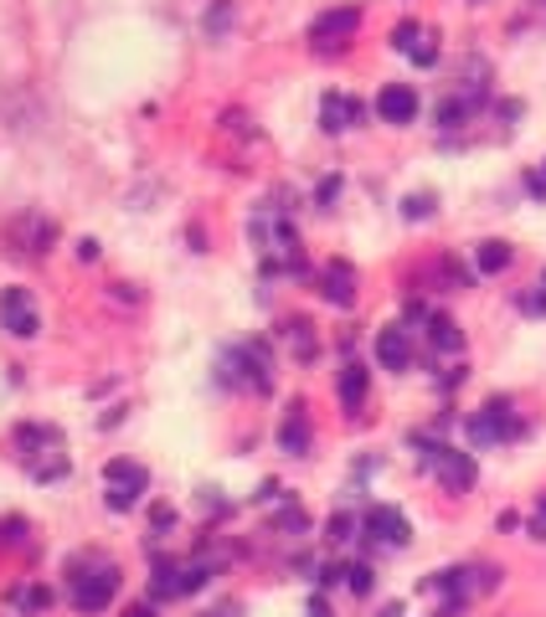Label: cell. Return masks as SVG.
<instances>
[{"mask_svg":"<svg viewBox=\"0 0 546 617\" xmlns=\"http://www.w3.org/2000/svg\"><path fill=\"white\" fill-rule=\"evenodd\" d=\"M120 592V567L103 561V556H78L68 571V597L78 613H103Z\"/></svg>","mask_w":546,"mask_h":617,"instance_id":"6da1fadb","label":"cell"},{"mask_svg":"<svg viewBox=\"0 0 546 617\" xmlns=\"http://www.w3.org/2000/svg\"><path fill=\"white\" fill-rule=\"evenodd\" d=\"M269 351L263 345H238V351L223 355V381L227 386H248V391H269L273 376H269Z\"/></svg>","mask_w":546,"mask_h":617,"instance_id":"7a4b0ae2","label":"cell"},{"mask_svg":"<svg viewBox=\"0 0 546 617\" xmlns=\"http://www.w3.org/2000/svg\"><path fill=\"white\" fill-rule=\"evenodd\" d=\"M418 448H423V464L439 473V484L454 489V494H464V489L475 484V458L459 448H444V443H423L418 437Z\"/></svg>","mask_w":546,"mask_h":617,"instance_id":"3957f363","label":"cell"},{"mask_svg":"<svg viewBox=\"0 0 546 617\" xmlns=\"http://www.w3.org/2000/svg\"><path fill=\"white\" fill-rule=\"evenodd\" d=\"M145 489H150V473L139 464H129V458H114V464L103 468V500L114 504V510H129Z\"/></svg>","mask_w":546,"mask_h":617,"instance_id":"277c9868","label":"cell"},{"mask_svg":"<svg viewBox=\"0 0 546 617\" xmlns=\"http://www.w3.org/2000/svg\"><path fill=\"white\" fill-rule=\"evenodd\" d=\"M521 433V422H515V412H511V401H485L475 418H469V437L475 443H505V437H515Z\"/></svg>","mask_w":546,"mask_h":617,"instance_id":"5b68a950","label":"cell"},{"mask_svg":"<svg viewBox=\"0 0 546 617\" xmlns=\"http://www.w3.org/2000/svg\"><path fill=\"white\" fill-rule=\"evenodd\" d=\"M356 26H361L356 5H335V11L315 16V26H309V42H315L320 52H335V47H345V42L356 36Z\"/></svg>","mask_w":546,"mask_h":617,"instance_id":"8992f818","label":"cell"},{"mask_svg":"<svg viewBox=\"0 0 546 617\" xmlns=\"http://www.w3.org/2000/svg\"><path fill=\"white\" fill-rule=\"evenodd\" d=\"M0 324H5V334H16V340H32V334L42 330L36 299L26 288H5V294H0Z\"/></svg>","mask_w":546,"mask_h":617,"instance_id":"52a82bcc","label":"cell"},{"mask_svg":"<svg viewBox=\"0 0 546 617\" xmlns=\"http://www.w3.org/2000/svg\"><path fill=\"white\" fill-rule=\"evenodd\" d=\"M366 535H372L376 546H393V551H402V546L412 540L408 519L397 515L393 504H376V510H366Z\"/></svg>","mask_w":546,"mask_h":617,"instance_id":"ba28073f","label":"cell"},{"mask_svg":"<svg viewBox=\"0 0 546 617\" xmlns=\"http://www.w3.org/2000/svg\"><path fill=\"white\" fill-rule=\"evenodd\" d=\"M376 114H382V124H412L418 118V93L408 83H387L376 93Z\"/></svg>","mask_w":546,"mask_h":617,"instance_id":"9c48e42d","label":"cell"},{"mask_svg":"<svg viewBox=\"0 0 546 617\" xmlns=\"http://www.w3.org/2000/svg\"><path fill=\"white\" fill-rule=\"evenodd\" d=\"M361 108L351 93H325V103H320V124H325V134H341V129H356L361 124Z\"/></svg>","mask_w":546,"mask_h":617,"instance_id":"30bf717a","label":"cell"},{"mask_svg":"<svg viewBox=\"0 0 546 617\" xmlns=\"http://www.w3.org/2000/svg\"><path fill=\"white\" fill-rule=\"evenodd\" d=\"M376 361L387 370H408L412 366V340L402 324H387V330L376 334Z\"/></svg>","mask_w":546,"mask_h":617,"instance_id":"8fae6325","label":"cell"},{"mask_svg":"<svg viewBox=\"0 0 546 617\" xmlns=\"http://www.w3.org/2000/svg\"><path fill=\"white\" fill-rule=\"evenodd\" d=\"M278 448L289 453V458H305L309 453V407L305 401H294L289 418H284V427H278Z\"/></svg>","mask_w":546,"mask_h":617,"instance_id":"7c38bea8","label":"cell"},{"mask_svg":"<svg viewBox=\"0 0 546 617\" xmlns=\"http://www.w3.org/2000/svg\"><path fill=\"white\" fill-rule=\"evenodd\" d=\"M320 294L330 304H356V267L351 263H325V273H320Z\"/></svg>","mask_w":546,"mask_h":617,"instance_id":"4fadbf2b","label":"cell"},{"mask_svg":"<svg viewBox=\"0 0 546 617\" xmlns=\"http://www.w3.org/2000/svg\"><path fill=\"white\" fill-rule=\"evenodd\" d=\"M475 108H479V93H454V99L439 103V124H444V129H459V124H469Z\"/></svg>","mask_w":546,"mask_h":617,"instance_id":"5bb4252c","label":"cell"},{"mask_svg":"<svg viewBox=\"0 0 546 617\" xmlns=\"http://www.w3.org/2000/svg\"><path fill=\"white\" fill-rule=\"evenodd\" d=\"M428 340H433V351H464V334H459V324H454V319L448 315H433L428 319Z\"/></svg>","mask_w":546,"mask_h":617,"instance_id":"9a60e30c","label":"cell"},{"mask_svg":"<svg viewBox=\"0 0 546 617\" xmlns=\"http://www.w3.org/2000/svg\"><path fill=\"white\" fill-rule=\"evenodd\" d=\"M341 401H345V412H356L361 401H366V366H356V361H345L341 370Z\"/></svg>","mask_w":546,"mask_h":617,"instance_id":"2e32d148","label":"cell"},{"mask_svg":"<svg viewBox=\"0 0 546 617\" xmlns=\"http://www.w3.org/2000/svg\"><path fill=\"white\" fill-rule=\"evenodd\" d=\"M475 267H479V273H505V267H511V248H505V242H496V237H490V242H479Z\"/></svg>","mask_w":546,"mask_h":617,"instance_id":"e0dca14e","label":"cell"},{"mask_svg":"<svg viewBox=\"0 0 546 617\" xmlns=\"http://www.w3.org/2000/svg\"><path fill=\"white\" fill-rule=\"evenodd\" d=\"M232 16H238V11H232V0H217V5L206 11V36H223L227 26H232Z\"/></svg>","mask_w":546,"mask_h":617,"instance_id":"ac0fdd59","label":"cell"},{"mask_svg":"<svg viewBox=\"0 0 546 617\" xmlns=\"http://www.w3.org/2000/svg\"><path fill=\"white\" fill-rule=\"evenodd\" d=\"M418 42H423V26H418V21H402V26L393 32V47L408 52V57H412V47H418Z\"/></svg>","mask_w":546,"mask_h":617,"instance_id":"d6986e66","label":"cell"},{"mask_svg":"<svg viewBox=\"0 0 546 617\" xmlns=\"http://www.w3.org/2000/svg\"><path fill=\"white\" fill-rule=\"evenodd\" d=\"M26 525L21 519H0V551H11V546H26Z\"/></svg>","mask_w":546,"mask_h":617,"instance_id":"ffe728a7","label":"cell"},{"mask_svg":"<svg viewBox=\"0 0 546 617\" xmlns=\"http://www.w3.org/2000/svg\"><path fill=\"white\" fill-rule=\"evenodd\" d=\"M412 62H418V67H433V62H439V36L423 32V42L412 47Z\"/></svg>","mask_w":546,"mask_h":617,"instance_id":"44dd1931","label":"cell"},{"mask_svg":"<svg viewBox=\"0 0 546 617\" xmlns=\"http://www.w3.org/2000/svg\"><path fill=\"white\" fill-rule=\"evenodd\" d=\"M289 334H294V351L309 361V355H315V334H309V324L299 319V324H289Z\"/></svg>","mask_w":546,"mask_h":617,"instance_id":"7402d4cb","label":"cell"},{"mask_svg":"<svg viewBox=\"0 0 546 617\" xmlns=\"http://www.w3.org/2000/svg\"><path fill=\"white\" fill-rule=\"evenodd\" d=\"M345 586L351 592H372V567H345Z\"/></svg>","mask_w":546,"mask_h":617,"instance_id":"603a6c76","label":"cell"},{"mask_svg":"<svg viewBox=\"0 0 546 617\" xmlns=\"http://www.w3.org/2000/svg\"><path fill=\"white\" fill-rule=\"evenodd\" d=\"M402 212H408L412 221H418V217H428V212H433V196H408V206H402Z\"/></svg>","mask_w":546,"mask_h":617,"instance_id":"cb8c5ba5","label":"cell"},{"mask_svg":"<svg viewBox=\"0 0 546 617\" xmlns=\"http://www.w3.org/2000/svg\"><path fill=\"white\" fill-rule=\"evenodd\" d=\"M521 309H526V315H546V288L526 294V299H521Z\"/></svg>","mask_w":546,"mask_h":617,"instance_id":"d4e9b609","label":"cell"},{"mask_svg":"<svg viewBox=\"0 0 546 617\" xmlns=\"http://www.w3.org/2000/svg\"><path fill=\"white\" fill-rule=\"evenodd\" d=\"M330 540H351V515H335V519H330Z\"/></svg>","mask_w":546,"mask_h":617,"instance_id":"484cf974","label":"cell"},{"mask_svg":"<svg viewBox=\"0 0 546 617\" xmlns=\"http://www.w3.org/2000/svg\"><path fill=\"white\" fill-rule=\"evenodd\" d=\"M124 617H155V607H145V602H139V607H129Z\"/></svg>","mask_w":546,"mask_h":617,"instance_id":"4316f807","label":"cell"}]
</instances>
